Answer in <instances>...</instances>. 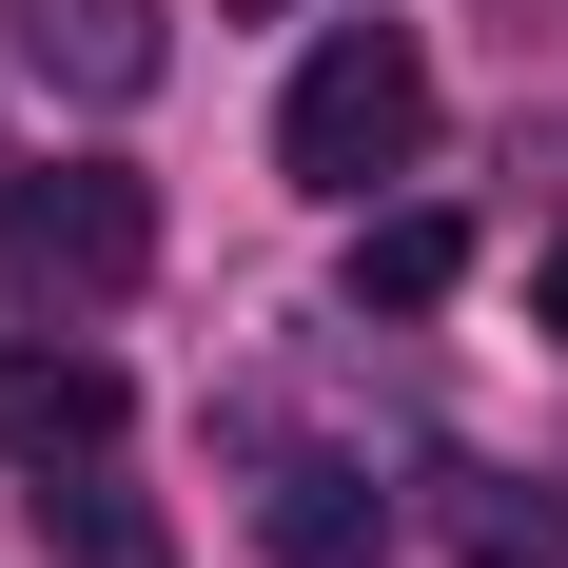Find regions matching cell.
I'll use <instances>...</instances> for the list:
<instances>
[{
	"label": "cell",
	"instance_id": "obj_1",
	"mask_svg": "<svg viewBox=\"0 0 568 568\" xmlns=\"http://www.w3.org/2000/svg\"><path fill=\"white\" fill-rule=\"evenodd\" d=\"M412 158H432V59L393 20H334V40L294 59V99H275V176L294 196H373Z\"/></svg>",
	"mask_w": 568,
	"mask_h": 568
},
{
	"label": "cell",
	"instance_id": "obj_2",
	"mask_svg": "<svg viewBox=\"0 0 568 568\" xmlns=\"http://www.w3.org/2000/svg\"><path fill=\"white\" fill-rule=\"evenodd\" d=\"M158 275V196L118 158H59V176H0V294L20 314H118Z\"/></svg>",
	"mask_w": 568,
	"mask_h": 568
},
{
	"label": "cell",
	"instance_id": "obj_3",
	"mask_svg": "<svg viewBox=\"0 0 568 568\" xmlns=\"http://www.w3.org/2000/svg\"><path fill=\"white\" fill-rule=\"evenodd\" d=\"M0 40H20V79L40 99H79V118H118V99H158V0H0Z\"/></svg>",
	"mask_w": 568,
	"mask_h": 568
},
{
	"label": "cell",
	"instance_id": "obj_4",
	"mask_svg": "<svg viewBox=\"0 0 568 568\" xmlns=\"http://www.w3.org/2000/svg\"><path fill=\"white\" fill-rule=\"evenodd\" d=\"M255 549H275V568H373V549H393L373 452H255Z\"/></svg>",
	"mask_w": 568,
	"mask_h": 568
},
{
	"label": "cell",
	"instance_id": "obj_5",
	"mask_svg": "<svg viewBox=\"0 0 568 568\" xmlns=\"http://www.w3.org/2000/svg\"><path fill=\"white\" fill-rule=\"evenodd\" d=\"M99 452H118L99 353H0V470H99Z\"/></svg>",
	"mask_w": 568,
	"mask_h": 568
},
{
	"label": "cell",
	"instance_id": "obj_6",
	"mask_svg": "<svg viewBox=\"0 0 568 568\" xmlns=\"http://www.w3.org/2000/svg\"><path fill=\"white\" fill-rule=\"evenodd\" d=\"M432 529H452V568H568V490H529V470H432Z\"/></svg>",
	"mask_w": 568,
	"mask_h": 568
},
{
	"label": "cell",
	"instance_id": "obj_7",
	"mask_svg": "<svg viewBox=\"0 0 568 568\" xmlns=\"http://www.w3.org/2000/svg\"><path fill=\"white\" fill-rule=\"evenodd\" d=\"M470 275V216H432V196H412V216H373L353 235V314H432V294Z\"/></svg>",
	"mask_w": 568,
	"mask_h": 568
},
{
	"label": "cell",
	"instance_id": "obj_8",
	"mask_svg": "<svg viewBox=\"0 0 568 568\" xmlns=\"http://www.w3.org/2000/svg\"><path fill=\"white\" fill-rule=\"evenodd\" d=\"M59 510H79V568H158V510H138V490H99V470H79Z\"/></svg>",
	"mask_w": 568,
	"mask_h": 568
},
{
	"label": "cell",
	"instance_id": "obj_9",
	"mask_svg": "<svg viewBox=\"0 0 568 568\" xmlns=\"http://www.w3.org/2000/svg\"><path fill=\"white\" fill-rule=\"evenodd\" d=\"M529 314H549V334H568V235H549V255H529Z\"/></svg>",
	"mask_w": 568,
	"mask_h": 568
},
{
	"label": "cell",
	"instance_id": "obj_10",
	"mask_svg": "<svg viewBox=\"0 0 568 568\" xmlns=\"http://www.w3.org/2000/svg\"><path fill=\"white\" fill-rule=\"evenodd\" d=\"M529 158H568V118H549V138H529Z\"/></svg>",
	"mask_w": 568,
	"mask_h": 568
}]
</instances>
